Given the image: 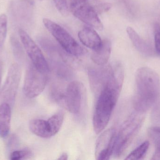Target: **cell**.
<instances>
[{"label": "cell", "mask_w": 160, "mask_h": 160, "mask_svg": "<svg viewBox=\"0 0 160 160\" xmlns=\"http://www.w3.org/2000/svg\"><path fill=\"white\" fill-rule=\"evenodd\" d=\"M68 155L67 153H64L62 154L60 156V157L58 159L60 160H66L68 159Z\"/></svg>", "instance_id": "4316f807"}, {"label": "cell", "mask_w": 160, "mask_h": 160, "mask_svg": "<svg viewBox=\"0 0 160 160\" xmlns=\"http://www.w3.org/2000/svg\"><path fill=\"white\" fill-rule=\"evenodd\" d=\"M135 80L133 106L137 112L142 114L156 104L159 98L160 77L151 68L144 67L137 70Z\"/></svg>", "instance_id": "6da1fadb"}, {"label": "cell", "mask_w": 160, "mask_h": 160, "mask_svg": "<svg viewBox=\"0 0 160 160\" xmlns=\"http://www.w3.org/2000/svg\"><path fill=\"white\" fill-rule=\"evenodd\" d=\"M0 81H1V72H0Z\"/></svg>", "instance_id": "f546056e"}, {"label": "cell", "mask_w": 160, "mask_h": 160, "mask_svg": "<svg viewBox=\"0 0 160 160\" xmlns=\"http://www.w3.org/2000/svg\"><path fill=\"white\" fill-rule=\"evenodd\" d=\"M117 135L116 130L111 128L105 130L100 135L96 144L95 157L96 159H110L114 151Z\"/></svg>", "instance_id": "ba28073f"}, {"label": "cell", "mask_w": 160, "mask_h": 160, "mask_svg": "<svg viewBox=\"0 0 160 160\" xmlns=\"http://www.w3.org/2000/svg\"><path fill=\"white\" fill-rule=\"evenodd\" d=\"M32 157V153L31 150L28 148H24L22 150H14L10 155V159L19 160L28 159Z\"/></svg>", "instance_id": "44dd1931"}, {"label": "cell", "mask_w": 160, "mask_h": 160, "mask_svg": "<svg viewBox=\"0 0 160 160\" xmlns=\"http://www.w3.org/2000/svg\"><path fill=\"white\" fill-rule=\"evenodd\" d=\"M64 114L62 112H58L50 117L48 121L50 126L52 136L57 134L62 127L63 123Z\"/></svg>", "instance_id": "e0dca14e"}, {"label": "cell", "mask_w": 160, "mask_h": 160, "mask_svg": "<svg viewBox=\"0 0 160 160\" xmlns=\"http://www.w3.org/2000/svg\"><path fill=\"white\" fill-rule=\"evenodd\" d=\"M21 72L18 64H12L8 72L4 84L2 87L1 96L3 102L9 105L14 104L20 82Z\"/></svg>", "instance_id": "52a82bcc"}, {"label": "cell", "mask_w": 160, "mask_h": 160, "mask_svg": "<svg viewBox=\"0 0 160 160\" xmlns=\"http://www.w3.org/2000/svg\"><path fill=\"white\" fill-rule=\"evenodd\" d=\"M105 65L91 67L88 70L91 88L97 97L105 88L112 76V67Z\"/></svg>", "instance_id": "9c48e42d"}, {"label": "cell", "mask_w": 160, "mask_h": 160, "mask_svg": "<svg viewBox=\"0 0 160 160\" xmlns=\"http://www.w3.org/2000/svg\"><path fill=\"white\" fill-rule=\"evenodd\" d=\"M56 8L63 15H67L68 13V5L67 0H53Z\"/></svg>", "instance_id": "cb8c5ba5"}, {"label": "cell", "mask_w": 160, "mask_h": 160, "mask_svg": "<svg viewBox=\"0 0 160 160\" xmlns=\"http://www.w3.org/2000/svg\"><path fill=\"white\" fill-rule=\"evenodd\" d=\"M8 28V19L6 15H0V53L2 51L7 36Z\"/></svg>", "instance_id": "ffe728a7"}, {"label": "cell", "mask_w": 160, "mask_h": 160, "mask_svg": "<svg viewBox=\"0 0 160 160\" xmlns=\"http://www.w3.org/2000/svg\"><path fill=\"white\" fill-rule=\"evenodd\" d=\"M19 34L23 48L32 64L39 71L48 74L49 71L48 64L39 47L24 30L20 29Z\"/></svg>", "instance_id": "8992f818"}, {"label": "cell", "mask_w": 160, "mask_h": 160, "mask_svg": "<svg viewBox=\"0 0 160 160\" xmlns=\"http://www.w3.org/2000/svg\"><path fill=\"white\" fill-rule=\"evenodd\" d=\"M149 136L154 142L155 144V152L151 160H160V132L154 129L153 127L149 130Z\"/></svg>", "instance_id": "d6986e66"}, {"label": "cell", "mask_w": 160, "mask_h": 160, "mask_svg": "<svg viewBox=\"0 0 160 160\" xmlns=\"http://www.w3.org/2000/svg\"><path fill=\"white\" fill-rule=\"evenodd\" d=\"M94 7L97 13L98 14H100L103 12H106L111 9L112 5L111 4L108 3H103L99 4Z\"/></svg>", "instance_id": "d4e9b609"}, {"label": "cell", "mask_w": 160, "mask_h": 160, "mask_svg": "<svg viewBox=\"0 0 160 160\" xmlns=\"http://www.w3.org/2000/svg\"><path fill=\"white\" fill-rule=\"evenodd\" d=\"M115 76H116V75H115ZM117 77H118V76H117ZM118 77V78H119V77ZM120 79H121V78H120ZM121 79V80H122V79Z\"/></svg>", "instance_id": "f1b7e54d"}, {"label": "cell", "mask_w": 160, "mask_h": 160, "mask_svg": "<svg viewBox=\"0 0 160 160\" xmlns=\"http://www.w3.org/2000/svg\"><path fill=\"white\" fill-rule=\"evenodd\" d=\"M154 36H155V50L156 53L160 55V25L156 23L154 25Z\"/></svg>", "instance_id": "603a6c76"}, {"label": "cell", "mask_w": 160, "mask_h": 160, "mask_svg": "<svg viewBox=\"0 0 160 160\" xmlns=\"http://www.w3.org/2000/svg\"><path fill=\"white\" fill-rule=\"evenodd\" d=\"M83 87L81 83L73 81L68 85L64 101L66 109L73 114H78L81 111Z\"/></svg>", "instance_id": "30bf717a"}, {"label": "cell", "mask_w": 160, "mask_h": 160, "mask_svg": "<svg viewBox=\"0 0 160 160\" xmlns=\"http://www.w3.org/2000/svg\"><path fill=\"white\" fill-rule=\"evenodd\" d=\"M11 110L10 105L7 102L0 104V137H7L10 131Z\"/></svg>", "instance_id": "5bb4252c"}, {"label": "cell", "mask_w": 160, "mask_h": 160, "mask_svg": "<svg viewBox=\"0 0 160 160\" xmlns=\"http://www.w3.org/2000/svg\"><path fill=\"white\" fill-rule=\"evenodd\" d=\"M112 44L110 40H102V44L98 50L94 51L91 55V59L98 65H106L111 55Z\"/></svg>", "instance_id": "9a60e30c"}, {"label": "cell", "mask_w": 160, "mask_h": 160, "mask_svg": "<svg viewBox=\"0 0 160 160\" xmlns=\"http://www.w3.org/2000/svg\"><path fill=\"white\" fill-rule=\"evenodd\" d=\"M43 22L46 28L68 53L73 56H80L86 53V50L61 25L46 18L43 19Z\"/></svg>", "instance_id": "3957f363"}, {"label": "cell", "mask_w": 160, "mask_h": 160, "mask_svg": "<svg viewBox=\"0 0 160 160\" xmlns=\"http://www.w3.org/2000/svg\"><path fill=\"white\" fill-rule=\"evenodd\" d=\"M29 128L32 133L38 137L49 138L52 136L48 120L32 119L29 123Z\"/></svg>", "instance_id": "2e32d148"}, {"label": "cell", "mask_w": 160, "mask_h": 160, "mask_svg": "<svg viewBox=\"0 0 160 160\" xmlns=\"http://www.w3.org/2000/svg\"><path fill=\"white\" fill-rule=\"evenodd\" d=\"M74 16L81 21L99 31L103 29V24L94 6L87 3L78 6L71 10Z\"/></svg>", "instance_id": "8fae6325"}, {"label": "cell", "mask_w": 160, "mask_h": 160, "mask_svg": "<svg viewBox=\"0 0 160 160\" xmlns=\"http://www.w3.org/2000/svg\"><path fill=\"white\" fill-rule=\"evenodd\" d=\"M47 74L39 71L32 64L28 67L23 85V94L27 97L34 98L44 91L48 80Z\"/></svg>", "instance_id": "5b68a950"}, {"label": "cell", "mask_w": 160, "mask_h": 160, "mask_svg": "<svg viewBox=\"0 0 160 160\" xmlns=\"http://www.w3.org/2000/svg\"><path fill=\"white\" fill-rule=\"evenodd\" d=\"M79 39L83 45L94 51L99 49L102 40L98 33L91 27H84L78 33Z\"/></svg>", "instance_id": "7c38bea8"}, {"label": "cell", "mask_w": 160, "mask_h": 160, "mask_svg": "<svg viewBox=\"0 0 160 160\" xmlns=\"http://www.w3.org/2000/svg\"><path fill=\"white\" fill-rule=\"evenodd\" d=\"M149 143L148 141L144 142L142 144L133 150L125 159L126 160H142L145 157L146 154L148 150Z\"/></svg>", "instance_id": "ac0fdd59"}, {"label": "cell", "mask_w": 160, "mask_h": 160, "mask_svg": "<svg viewBox=\"0 0 160 160\" xmlns=\"http://www.w3.org/2000/svg\"><path fill=\"white\" fill-rule=\"evenodd\" d=\"M88 0H67L68 8L71 10L82 4L87 3Z\"/></svg>", "instance_id": "484cf974"}, {"label": "cell", "mask_w": 160, "mask_h": 160, "mask_svg": "<svg viewBox=\"0 0 160 160\" xmlns=\"http://www.w3.org/2000/svg\"><path fill=\"white\" fill-rule=\"evenodd\" d=\"M122 87L109 81L97 97L93 117L94 131L99 134L106 128L116 105Z\"/></svg>", "instance_id": "7a4b0ae2"}, {"label": "cell", "mask_w": 160, "mask_h": 160, "mask_svg": "<svg viewBox=\"0 0 160 160\" xmlns=\"http://www.w3.org/2000/svg\"><path fill=\"white\" fill-rule=\"evenodd\" d=\"M127 32L131 41L137 50L148 56L154 54V51L152 47L143 39L132 27L128 26L127 28Z\"/></svg>", "instance_id": "4fadbf2b"}, {"label": "cell", "mask_w": 160, "mask_h": 160, "mask_svg": "<svg viewBox=\"0 0 160 160\" xmlns=\"http://www.w3.org/2000/svg\"><path fill=\"white\" fill-rule=\"evenodd\" d=\"M13 52L16 57L20 58L23 55V50L21 45L16 38L12 37L10 39Z\"/></svg>", "instance_id": "7402d4cb"}, {"label": "cell", "mask_w": 160, "mask_h": 160, "mask_svg": "<svg viewBox=\"0 0 160 160\" xmlns=\"http://www.w3.org/2000/svg\"><path fill=\"white\" fill-rule=\"evenodd\" d=\"M143 118L132 116L124 123L117 135L113 154L122 156L127 150L142 126Z\"/></svg>", "instance_id": "277c9868"}, {"label": "cell", "mask_w": 160, "mask_h": 160, "mask_svg": "<svg viewBox=\"0 0 160 160\" xmlns=\"http://www.w3.org/2000/svg\"><path fill=\"white\" fill-rule=\"evenodd\" d=\"M25 1L30 5H33L34 3V0H25Z\"/></svg>", "instance_id": "83f0119b"}]
</instances>
